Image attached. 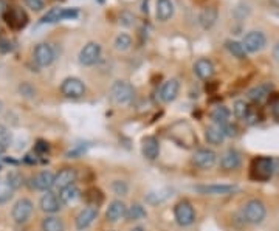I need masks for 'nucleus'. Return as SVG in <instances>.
<instances>
[{
    "label": "nucleus",
    "mask_w": 279,
    "mask_h": 231,
    "mask_svg": "<svg viewBox=\"0 0 279 231\" xmlns=\"http://www.w3.org/2000/svg\"><path fill=\"white\" fill-rule=\"evenodd\" d=\"M110 95L116 104H129L135 96V89L128 81H115L110 89Z\"/></svg>",
    "instance_id": "obj_1"
},
{
    "label": "nucleus",
    "mask_w": 279,
    "mask_h": 231,
    "mask_svg": "<svg viewBox=\"0 0 279 231\" xmlns=\"http://www.w3.org/2000/svg\"><path fill=\"white\" fill-rule=\"evenodd\" d=\"M273 171H274V165L270 157H259V159L253 160V165H251L253 178H256L259 182H267L268 178H271Z\"/></svg>",
    "instance_id": "obj_2"
},
{
    "label": "nucleus",
    "mask_w": 279,
    "mask_h": 231,
    "mask_svg": "<svg viewBox=\"0 0 279 231\" xmlns=\"http://www.w3.org/2000/svg\"><path fill=\"white\" fill-rule=\"evenodd\" d=\"M265 214H267L265 205L258 199L247 202L244 207V217L248 223H253V225L261 223L265 219Z\"/></svg>",
    "instance_id": "obj_3"
},
{
    "label": "nucleus",
    "mask_w": 279,
    "mask_h": 231,
    "mask_svg": "<svg viewBox=\"0 0 279 231\" xmlns=\"http://www.w3.org/2000/svg\"><path fill=\"white\" fill-rule=\"evenodd\" d=\"M61 93L65 98H71V99H78V98H83L86 95V86L84 83L79 80V78H65L61 84Z\"/></svg>",
    "instance_id": "obj_4"
},
{
    "label": "nucleus",
    "mask_w": 279,
    "mask_h": 231,
    "mask_svg": "<svg viewBox=\"0 0 279 231\" xmlns=\"http://www.w3.org/2000/svg\"><path fill=\"white\" fill-rule=\"evenodd\" d=\"M56 58V52L53 48L52 44H37L34 52H33V61L39 65V67H48L53 64Z\"/></svg>",
    "instance_id": "obj_5"
},
{
    "label": "nucleus",
    "mask_w": 279,
    "mask_h": 231,
    "mask_svg": "<svg viewBox=\"0 0 279 231\" xmlns=\"http://www.w3.org/2000/svg\"><path fill=\"white\" fill-rule=\"evenodd\" d=\"M242 45L245 48V52L248 53H258L261 50L265 48L267 45V37L262 31L259 30H253V31H248L244 37L242 41Z\"/></svg>",
    "instance_id": "obj_6"
},
{
    "label": "nucleus",
    "mask_w": 279,
    "mask_h": 231,
    "mask_svg": "<svg viewBox=\"0 0 279 231\" xmlns=\"http://www.w3.org/2000/svg\"><path fill=\"white\" fill-rule=\"evenodd\" d=\"M174 217L180 226H189L195 220L194 207L188 200H180L174 208Z\"/></svg>",
    "instance_id": "obj_7"
},
{
    "label": "nucleus",
    "mask_w": 279,
    "mask_h": 231,
    "mask_svg": "<svg viewBox=\"0 0 279 231\" xmlns=\"http://www.w3.org/2000/svg\"><path fill=\"white\" fill-rule=\"evenodd\" d=\"M5 19V22L13 28V30H22L27 27L28 23V16L22 8L13 7V8H7L5 14L2 16Z\"/></svg>",
    "instance_id": "obj_8"
},
{
    "label": "nucleus",
    "mask_w": 279,
    "mask_h": 231,
    "mask_svg": "<svg viewBox=\"0 0 279 231\" xmlns=\"http://www.w3.org/2000/svg\"><path fill=\"white\" fill-rule=\"evenodd\" d=\"M101 56V45L98 42H89L86 44L81 52H79V62H81V65H86V67H90L93 64L98 62Z\"/></svg>",
    "instance_id": "obj_9"
},
{
    "label": "nucleus",
    "mask_w": 279,
    "mask_h": 231,
    "mask_svg": "<svg viewBox=\"0 0 279 231\" xmlns=\"http://www.w3.org/2000/svg\"><path fill=\"white\" fill-rule=\"evenodd\" d=\"M33 214V202L30 199H20L13 207L11 216L16 223H25Z\"/></svg>",
    "instance_id": "obj_10"
},
{
    "label": "nucleus",
    "mask_w": 279,
    "mask_h": 231,
    "mask_svg": "<svg viewBox=\"0 0 279 231\" xmlns=\"http://www.w3.org/2000/svg\"><path fill=\"white\" fill-rule=\"evenodd\" d=\"M216 152L211 149H197L192 156V163L200 169H211L216 165Z\"/></svg>",
    "instance_id": "obj_11"
},
{
    "label": "nucleus",
    "mask_w": 279,
    "mask_h": 231,
    "mask_svg": "<svg viewBox=\"0 0 279 231\" xmlns=\"http://www.w3.org/2000/svg\"><path fill=\"white\" fill-rule=\"evenodd\" d=\"M194 189L200 192V194H207V196H226L236 191V186H233V185H207V186H195Z\"/></svg>",
    "instance_id": "obj_12"
},
{
    "label": "nucleus",
    "mask_w": 279,
    "mask_h": 231,
    "mask_svg": "<svg viewBox=\"0 0 279 231\" xmlns=\"http://www.w3.org/2000/svg\"><path fill=\"white\" fill-rule=\"evenodd\" d=\"M39 207H41V210L44 213L55 214L61 210V200L56 194H53V192L45 191V194L41 197V200H39Z\"/></svg>",
    "instance_id": "obj_13"
},
{
    "label": "nucleus",
    "mask_w": 279,
    "mask_h": 231,
    "mask_svg": "<svg viewBox=\"0 0 279 231\" xmlns=\"http://www.w3.org/2000/svg\"><path fill=\"white\" fill-rule=\"evenodd\" d=\"M96 216H98V208L95 205H90V207L84 208L76 217V228L78 229L89 228L93 223V220L96 219Z\"/></svg>",
    "instance_id": "obj_14"
},
{
    "label": "nucleus",
    "mask_w": 279,
    "mask_h": 231,
    "mask_svg": "<svg viewBox=\"0 0 279 231\" xmlns=\"http://www.w3.org/2000/svg\"><path fill=\"white\" fill-rule=\"evenodd\" d=\"M76 182V171L73 168H64L55 175V188L56 189H64L70 185H74Z\"/></svg>",
    "instance_id": "obj_15"
},
{
    "label": "nucleus",
    "mask_w": 279,
    "mask_h": 231,
    "mask_svg": "<svg viewBox=\"0 0 279 231\" xmlns=\"http://www.w3.org/2000/svg\"><path fill=\"white\" fill-rule=\"evenodd\" d=\"M55 185V174L52 171H42L33 177V188L37 191H50Z\"/></svg>",
    "instance_id": "obj_16"
},
{
    "label": "nucleus",
    "mask_w": 279,
    "mask_h": 231,
    "mask_svg": "<svg viewBox=\"0 0 279 231\" xmlns=\"http://www.w3.org/2000/svg\"><path fill=\"white\" fill-rule=\"evenodd\" d=\"M141 152L147 160H155L160 153V141L155 137H146L141 143Z\"/></svg>",
    "instance_id": "obj_17"
},
{
    "label": "nucleus",
    "mask_w": 279,
    "mask_h": 231,
    "mask_svg": "<svg viewBox=\"0 0 279 231\" xmlns=\"http://www.w3.org/2000/svg\"><path fill=\"white\" fill-rule=\"evenodd\" d=\"M155 16H157V20L168 22L174 16V4H172V0H157Z\"/></svg>",
    "instance_id": "obj_18"
},
{
    "label": "nucleus",
    "mask_w": 279,
    "mask_h": 231,
    "mask_svg": "<svg viewBox=\"0 0 279 231\" xmlns=\"http://www.w3.org/2000/svg\"><path fill=\"white\" fill-rule=\"evenodd\" d=\"M126 205H124V202L123 200H113L110 205H109V208H107V211H106V220L107 222H118L119 219H123L124 216H126Z\"/></svg>",
    "instance_id": "obj_19"
},
{
    "label": "nucleus",
    "mask_w": 279,
    "mask_h": 231,
    "mask_svg": "<svg viewBox=\"0 0 279 231\" xmlns=\"http://www.w3.org/2000/svg\"><path fill=\"white\" fill-rule=\"evenodd\" d=\"M194 73L200 80H210L211 76L214 74V64L207 58H200L194 64Z\"/></svg>",
    "instance_id": "obj_20"
},
{
    "label": "nucleus",
    "mask_w": 279,
    "mask_h": 231,
    "mask_svg": "<svg viewBox=\"0 0 279 231\" xmlns=\"http://www.w3.org/2000/svg\"><path fill=\"white\" fill-rule=\"evenodd\" d=\"M217 17H219V11H217L216 7H205L200 11V14H198V22H200L202 28L210 30L216 25Z\"/></svg>",
    "instance_id": "obj_21"
},
{
    "label": "nucleus",
    "mask_w": 279,
    "mask_h": 231,
    "mask_svg": "<svg viewBox=\"0 0 279 231\" xmlns=\"http://www.w3.org/2000/svg\"><path fill=\"white\" fill-rule=\"evenodd\" d=\"M220 166L225 169V171H233V169H237L241 166V153L234 149H228L222 159H220Z\"/></svg>",
    "instance_id": "obj_22"
},
{
    "label": "nucleus",
    "mask_w": 279,
    "mask_h": 231,
    "mask_svg": "<svg viewBox=\"0 0 279 231\" xmlns=\"http://www.w3.org/2000/svg\"><path fill=\"white\" fill-rule=\"evenodd\" d=\"M271 90H273V84H261L258 87L250 89L247 95H248L250 101H253L256 104H261V102H264L270 96Z\"/></svg>",
    "instance_id": "obj_23"
},
{
    "label": "nucleus",
    "mask_w": 279,
    "mask_h": 231,
    "mask_svg": "<svg viewBox=\"0 0 279 231\" xmlns=\"http://www.w3.org/2000/svg\"><path fill=\"white\" fill-rule=\"evenodd\" d=\"M179 90H180V83L177 80H169L166 81L163 86H162V90H160V98L162 101L165 102H171L177 98L179 95Z\"/></svg>",
    "instance_id": "obj_24"
},
{
    "label": "nucleus",
    "mask_w": 279,
    "mask_h": 231,
    "mask_svg": "<svg viewBox=\"0 0 279 231\" xmlns=\"http://www.w3.org/2000/svg\"><path fill=\"white\" fill-rule=\"evenodd\" d=\"M79 197H81V191H79L74 185H70V186H67V188L59 191V200L64 205L74 203Z\"/></svg>",
    "instance_id": "obj_25"
},
{
    "label": "nucleus",
    "mask_w": 279,
    "mask_h": 231,
    "mask_svg": "<svg viewBox=\"0 0 279 231\" xmlns=\"http://www.w3.org/2000/svg\"><path fill=\"white\" fill-rule=\"evenodd\" d=\"M205 138H207V141H208L210 144L219 146V144H222V143H223V140H225V134H223V131H222V127H220V126L214 124V126L207 127V131H205Z\"/></svg>",
    "instance_id": "obj_26"
},
{
    "label": "nucleus",
    "mask_w": 279,
    "mask_h": 231,
    "mask_svg": "<svg viewBox=\"0 0 279 231\" xmlns=\"http://www.w3.org/2000/svg\"><path fill=\"white\" fill-rule=\"evenodd\" d=\"M230 115L231 112L225 106H219L211 112V120L217 126H225L226 123H230Z\"/></svg>",
    "instance_id": "obj_27"
},
{
    "label": "nucleus",
    "mask_w": 279,
    "mask_h": 231,
    "mask_svg": "<svg viewBox=\"0 0 279 231\" xmlns=\"http://www.w3.org/2000/svg\"><path fill=\"white\" fill-rule=\"evenodd\" d=\"M225 47H226V50H228L234 58H237V59H245L247 52H245L242 42H237V41L228 39V41L225 42Z\"/></svg>",
    "instance_id": "obj_28"
},
{
    "label": "nucleus",
    "mask_w": 279,
    "mask_h": 231,
    "mask_svg": "<svg viewBox=\"0 0 279 231\" xmlns=\"http://www.w3.org/2000/svg\"><path fill=\"white\" fill-rule=\"evenodd\" d=\"M42 231H64V223L56 216H48L42 220Z\"/></svg>",
    "instance_id": "obj_29"
},
{
    "label": "nucleus",
    "mask_w": 279,
    "mask_h": 231,
    "mask_svg": "<svg viewBox=\"0 0 279 231\" xmlns=\"http://www.w3.org/2000/svg\"><path fill=\"white\" fill-rule=\"evenodd\" d=\"M250 112V106L244 101V99H237L233 106V113H234V117L239 118V120H245L247 118V115Z\"/></svg>",
    "instance_id": "obj_30"
},
{
    "label": "nucleus",
    "mask_w": 279,
    "mask_h": 231,
    "mask_svg": "<svg viewBox=\"0 0 279 231\" xmlns=\"http://www.w3.org/2000/svg\"><path fill=\"white\" fill-rule=\"evenodd\" d=\"M132 45V37L126 33H119L116 37H115V48L119 50V52H126L129 50Z\"/></svg>",
    "instance_id": "obj_31"
},
{
    "label": "nucleus",
    "mask_w": 279,
    "mask_h": 231,
    "mask_svg": "<svg viewBox=\"0 0 279 231\" xmlns=\"http://www.w3.org/2000/svg\"><path fill=\"white\" fill-rule=\"evenodd\" d=\"M146 210L144 207H141L140 203H134L129 210H126V217L128 220H140L146 217Z\"/></svg>",
    "instance_id": "obj_32"
},
{
    "label": "nucleus",
    "mask_w": 279,
    "mask_h": 231,
    "mask_svg": "<svg viewBox=\"0 0 279 231\" xmlns=\"http://www.w3.org/2000/svg\"><path fill=\"white\" fill-rule=\"evenodd\" d=\"M61 13H62V8H59V7L52 8L50 11H47V14H44V17L41 19V23H56V22H61L62 20Z\"/></svg>",
    "instance_id": "obj_33"
},
{
    "label": "nucleus",
    "mask_w": 279,
    "mask_h": 231,
    "mask_svg": "<svg viewBox=\"0 0 279 231\" xmlns=\"http://www.w3.org/2000/svg\"><path fill=\"white\" fill-rule=\"evenodd\" d=\"M5 182L16 191L17 188H20L22 186V183H23V177H22V174L20 172H17V171H10L8 174H7V178H5Z\"/></svg>",
    "instance_id": "obj_34"
},
{
    "label": "nucleus",
    "mask_w": 279,
    "mask_h": 231,
    "mask_svg": "<svg viewBox=\"0 0 279 231\" xmlns=\"http://www.w3.org/2000/svg\"><path fill=\"white\" fill-rule=\"evenodd\" d=\"M13 192L14 189L5 180H0V203H7L13 197Z\"/></svg>",
    "instance_id": "obj_35"
},
{
    "label": "nucleus",
    "mask_w": 279,
    "mask_h": 231,
    "mask_svg": "<svg viewBox=\"0 0 279 231\" xmlns=\"http://www.w3.org/2000/svg\"><path fill=\"white\" fill-rule=\"evenodd\" d=\"M112 189H113L115 194H118V196H126V194H128V191H129V186H128V183L123 182V180H115V182L112 183Z\"/></svg>",
    "instance_id": "obj_36"
},
{
    "label": "nucleus",
    "mask_w": 279,
    "mask_h": 231,
    "mask_svg": "<svg viewBox=\"0 0 279 231\" xmlns=\"http://www.w3.org/2000/svg\"><path fill=\"white\" fill-rule=\"evenodd\" d=\"M11 140H13V137H11L10 129L5 127L4 124H0V143L5 144V146H8V144L11 143Z\"/></svg>",
    "instance_id": "obj_37"
},
{
    "label": "nucleus",
    "mask_w": 279,
    "mask_h": 231,
    "mask_svg": "<svg viewBox=\"0 0 279 231\" xmlns=\"http://www.w3.org/2000/svg\"><path fill=\"white\" fill-rule=\"evenodd\" d=\"M25 4L33 11H42L45 7V0H25Z\"/></svg>",
    "instance_id": "obj_38"
},
{
    "label": "nucleus",
    "mask_w": 279,
    "mask_h": 231,
    "mask_svg": "<svg viewBox=\"0 0 279 231\" xmlns=\"http://www.w3.org/2000/svg\"><path fill=\"white\" fill-rule=\"evenodd\" d=\"M79 16V11L78 8H62V13H61V17L62 20H71V19H76Z\"/></svg>",
    "instance_id": "obj_39"
},
{
    "label": "nucleus",
    "mask_w": 279,
    "mask_h": 231,
    "mask_svg": "<svg viewBox=\"0 0 279 231\" xmlns=\"http://www.w3.org/2000/svg\"><path fill=\"white\" fill-rule=\"evenodd\" d=\"M19 92H20L23 96H27V98H33L34 93H36L34 87H33L31 84H28V83H22V84L19 86Z\"/></svg>",
    "instance_id": "obj_40"
},
{
    "label": "nucleus",
    "mask_w": 279,
    "mask_h": 231,
    "mask_svg": "<svg viewBox=\"0 0 279 231\" xmlns=\"http://www.w3.org/2000/svg\"><path fill=\"white\" fill-rule=\"evenodd\" d=\"M13 48V41H10L8 37H0V53H10Z\"/></svg>",
    "instance_id": "obj_41"
},
{
    "label": "nucleus",
    "mask_w": 279,
    "mask_h": 231,
    "mask_svg": "<svg viewBox=\"0 0 279 231\" xmlns=\"http://www.w3.org/2000/svg\"><path fill=\"white\" fill-rule=\"evenodd\" d=\"M119 22H121L123 25H126V27H131V25H134L135 17H134V14H131V13L124 11L121 16H119Z\"/></svg>",
    "instance_id": "obj_42"
},
{
    "label": "nucleus",
    "mask_w": 279,
    "mask_h": 231,
    "mask_svg": "<svg viewBox=\"0 0 279 231\" xmlns=\"http://www.w3.org/2000/svg\"><path fill=\"white\" fill-rule=\"evenodd\" d=\"M7 4H5V0H0V16H4L5 11H7Z\"/></svg>",
    "instance_id": "obj_43"
},
{
    "label": "nucleus",
    "mask_w": 279,
    "mask_h": 231,
    "mask_svg": "<svg viewBox=\"0 0 279 231\" xmlns=\"http://www.w3.org/2000/svg\"><path fill=\"white\" fill-rule=\"evenodd\" d=\"M273 58L276 59V61H279V42L274 45V48H273Z\"/></svg>",
    "instance_id": "obj_44"
},
{
    "label": "nucleus",
    "mask_w": 279,
    "mask_h": 231,
    "mask_svg": "<svg viewBox=\"0 0 279 231\" xmlns=\"http://www.w3.org/2000/svg\"><path fill=\"white\" fill-rule=\"evenodd\" d=\"M5 150H7V146H5V144H2V143H0V156H4V153H5Z\"/></svg>",
    "instance_id": "obj_45"
},
{
    "label": "nucleus",
    "mask_w": 279,
    "mask_h": 231,
    "mask_svg": "<svg viewBox=\"0 0 279 231\" xmlns=\"http://www.w3.org/2000/svg\"><path fill=\"white\" fill-rule=\"evenodd\" d=\"M131 231H144V228H143V226H135V228H132Z\"/></svg>",
    "instance_id": "obj_46"
},
{
    "label": "nucleus",
    "mask_w": 279,
    "mask_h": 231,
    "mask_svg": "<svg viewBox=\"0 0 279 231\" xmlns=\"http://www.w3.org/2000/svg\"><path fill=\"white\" fill-rule=\"evenodd\" d=\"M2 107H4V104H2V101H0V112H2Z\"/></svg>",
    "instance_id": "obj_47"
},
{
    "label": "nucleus",
    "mask_w": 279,
    "mask_h": 231,
    "mask_svg": "<svg viewBox=\"0 0 279 231\" xmlns=\"http://www.w3.org/2000/svg\"><path fill=\"white\" fill-rule=\"evenodd\" d=\"M98 2H99V4H104V2H106V0H98Z\"/></svg>",
    "instance_id": "obj_48"
}]
</instances>
